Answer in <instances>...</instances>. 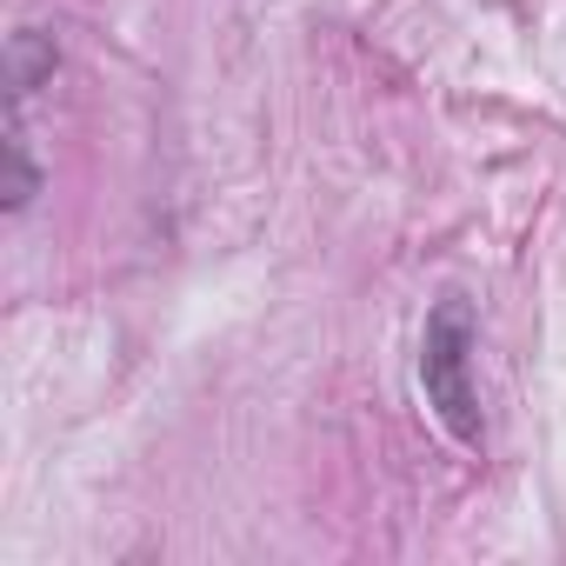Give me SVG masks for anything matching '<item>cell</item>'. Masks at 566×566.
<instances>
[{"mask_svg": "<svg viewBox=\"0 0 566 566\" xmlns=\"http://www.w3.org/2000/svg\"><path fill=\"white\" fill-rule=\"evenodd\" d=\"M34 193H41V160H34L28 107H14V120H8V213H28Z\"/></svg>", "mask_w": 566, "mask_h": 566, "instance_id": "3957f363", "label": "cell"}, {"mask_svg": "<svg viewBox=\"0 0 566 566\" xmlns=\"http://www.w3.org/2000/svg\"><path fill=\"white\" fill-rule=\"evenodd\" d=\"M473 340H480V321L460 294H447L433 314H427V334H420V394L427 407L440 413V427L460 440V447H480L486 440V420H480V394H473Z\"/></svg>", "mask_w": 566, "mask_h": 566, "instance_id": "6da1fadb", "label": "cell"}, {"mask_svg": "<svg viewBox=\"0 0 566 566\" xmlns=\"http://www.w3.org/2000/svg\"><path fill=\"white\" fill-rule=\"evenodd\" d=\"M54 74H61V48H54V34L21 28V34L8 41V107H28L41 87H54Z\"/></svg>", "mask_w": 566, "mask_h": 566, "instance_id": "7a4b0ae2", "label": "cell"}]
</instances>
